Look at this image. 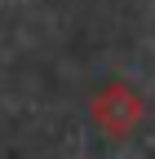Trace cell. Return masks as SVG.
<instances>
[{"label": "cell", "mask_w": 155, "mask_h": 159, "mask_svg": "<svg viewBox=\"0 0 155 159\" xmlns=\"http://www.w3.org/2000/svg\"><path fill=\"white\" fill-rule=\"evenodd\" d=\"M89 115H93V124H98L106 137H129L133 128H138V119H142V97L133 89H124V84H111V89H102L98 97H93Z\"/></svg>", "instance_id": "1"}]
</instances>
